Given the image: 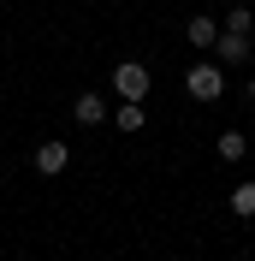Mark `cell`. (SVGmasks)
Masks as SVG:
<instances>
[{
	"label": "cell",
	"instance_id": "277c9868",
	"mask_svg": "<svg viewBox=\"0 0 255 261\" xmlns=\"http://www.w3.org/2000/svg\"><path fill=\"white\" fill-rule=\"evenodd\" d=\"M208 54H214L220 65H238V60H249V36L243 30H220V42H214Z\"/></svg>",
	"mask_w": 255,
	"mask_h": 261
},
{
	"label": "cell",
	"instance_id": "8992f818",
	"mask_svg": "<svg viewBox=\"0 0 255 261\" xmlns=\"http://www.w3.org/2000/svg\"><path fill=\"white\" fill-rule=\"evenodd\" d=\"M184 36H190V48H214L220 42V24L208 12H190V24H184Z\"/></svg>",
	"mask_w": 255,
	"mask_h": 261
},
{
	"label": "cell",
	"instance_id": "5b68a950",
	"mask_svg": "<svg viewBox=\"0 0 255 261\" xmlns=\"http://www.w3.org/2000/svg\"><path fill=\"white\" fill-rule=\"evenodd\" d=\"M71 119H78L83 130H95L101 119H107V101H101L95 89H89V95H78V101H71Z\"/></svg>",
	"mask_w": 255,
	"mask_h": 261
},
{
	"label": "cell",
	"instance_id": "6da1fadb",
	"mask_svg": "<svg viewBox=\"0 0 255 261\" xmlns=\"http://www.w3.org/2000/svg\"><path fill=\"white\" fill-rule=\"evenodd\" d=\"M184 89H190V101H220L225 95V65L220 60H190Z\"/></svg>",
	"mask_w": 255,
	"mask_h": 261
},
{
	"label": "cell",
	"instance_id": "30bf717a",
	"mask_svg": "<svg viewBox=\"0 0 255 261\" xmlns=\"http://www.w3.org/2000/svg\"><path fill=\"white\" fill-rule=\"evenodd\" d=\"M249 24H255L249 6H232V12H225V30H243V36H249Z\"/></svg>",
	"mask_w": 255,
	"mask_h": 261
},
{
	"label": "cell",
	"instance_id": "7a4b0ae2",
	"mask_svg": "<svg viewBox=\"0 0 255 261\" xmlns=\"http://www.w3.org/2000/svg\"><path fill=\"white\" fill-rule=\"evenodd\" d=\"M148 65L143 60H119L113 65V89H119V101H148Z\"/></svg>",
	"mask_w": 255,
	"mask_h": 261
},
{
	"label": "cell",
	"instance_id": "8fae6325",
	"mask_svg": "<svg viewBox=\"0 0 255 261\" xmlns=\"http://www.w3.org/2000/svg\"><path fill=\"white\" fill-rule=\"evenodd\" d=\"M243 101H249V107H255V77H249V83H243Z\"/></svg>",
	"mask_w": 255,
	"mask_h": 261
},
{
	"label": "cell",
	"instance_id": "3957f363",
	"mask_svg": "<svg viewBox=\"0 0 255 261\" xmlns=\"http://www.w3.org/2000/svg\"><path fill=\"white\" fill-rule=\"evenodd\" d=\"M30 166L42 172V178H60L65 166H71V148H65V143H54V137H48V143H42V148L30 154Z\"/></svg>",
	"mask_w": 255,
	"mask_h": 261
},
{
	"label": "cell",
	"instance_id": "52a82bcc",
	"mask_svg": "<svg viewBox=\"0 0 255 261\" xmlns=\"http://www.w3.org/2000/svg\"><path fill=\"white\" fill-rule=\"evenodd\" d=\"M143 119H148V107H143V101H125V107L113 113V125L125 130V137H137V130H143Z\"/></svg>",
	"mask_w": 255,
	"mask_h": 261
},
{
	"label": "cell",
	"instance_id": "ba28073f",
	"mask_svg": "<svg viewBox=\"0 0 255 261\" xmlns=\"http://www.w3.org/2000/svg\"><path fill=\"white\" fill-rule=\"evenodd\" d=\"M214 148H220V161H232V166H238L243 154H249V143H243V130H220V143H214Z\"/></svg>",
	"mask_w": 255,
	"mask_h": 261
},
{
	"label": "cell",
	"instance_id": "9c48e42d",
	"mask_svg": "<svg viewBox=\"0 0 255 261\" xmlns=\"http://www.w3.org/2000/svg\"><path fill=\"white\" fill-rule=\"evenodd\" d=\"M232 214H238V220H255V184H249V178L232 190Z\"/></svg>",
	"mask_w": 255,
	"mask_h": 261
}]
</instances>
